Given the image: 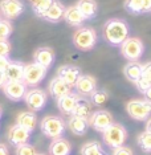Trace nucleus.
I'll return each instance as SVG.
<instances>
[{
    "label": "nucleus",
    "mask_w": 151,
    "mask_h": 155,
    "mask_svg": "<svg viewBox=\"0 0 151 155\" xmlns=\"http://www.w3.org/2000/svg\"><path fill=\"white\" fill-rule=\"evenodd\" d=\"M24 12V4L21 0H2L0 13L7 20H15Z\"/></svg>",
    "instance_id": "9b49d317"
},
{
    "label": "nucleus",
    "mask_w": 151,
    "mask_h": 155,
    "mask_svg": "<svg viewBox=\"0 0 151 155\" xmlns=\"http://www.w3.org/2000/svg\"><path fill=\"white\" fill-rule=\"evenodd\" d=\"M76 5L78 7V9L86 20H92L97 16L98 5L96 0H78Z\"/></svg>",
    "instance_id": "4be33fe9"
},
{
    "label": "nucleus",
    "mask_w": 151,
    "mask_h": 155,
    "mask_svg": "<svg viewBox=\"0 0 151 155\" xmlns=\"http://www.w3.org/2000/svg\"><path fill=\"white\" fill-rule=\"evenodd\" d=\"M73 44L80 51H92L97 44V33L90 27H80L73 35Z\"/></svg>",
    "instance_id": "20e7f679"
},
{
    "label": "nucleus",
    "mask_w": 151,
    "mask_h": 155,
    "mask_svg": "<svg viewBox=\"0 0 151 155\" xmlns=\"http://www.w3.org/2000/svg\"><path fill=\"white\" fill-rule=\"evenodd\" d=\"M28 2H29V3H31V4H34V3H37V2H38V0H28Z\"/></svg>",
    "instance_id": "37998d69"
},
{
    "label": "nucleus",
    "mask_w": 151,
    "mask_h": 155,
    "mask_svg": "<svg viewBox=\"0 0 151 155\" xmlns=\"http://www.w3.org/2000/svg\"><path fill=\"white\" fill-rule=\"evenodd\" d=\"M9 62H11V60L8 57H5V56H0V70L2 72H5V69L8 68Z\"/></svg>",
    "instance_id": "e433bc0d"
},
{
    "label": "nucleus",
    "mask_w": 151,
    "mask_h": 155,
    "mask_svg": "<svg viewBox=\"0 0 151 155\" xmlns=\"http://www.w3.org/2000/svg\"><path fill=\"white\" fill-rule=\"evenodd\" d=\"M92 104L86 100V98H81L77 101L74 109H73V115H77V117H81V118H86L89 119V117L92 115ZM70 114V115H72Z\"/></svg>",
    "instance_id": "bb28decb"
},
{
    "label": "nucleus",
    "mask_w": 151,
    "mask_h": 155,
    "mask_svg": "<svg viewBox=\"0 0 151 155\" xmlns=\"http://www.w3.org/2000/svg\"><path fill=\"white\" fill-rule=\"evenodd\" d=\"M64 13H65V7L62 5L61 2L54 0L53 4L49 7V9L41 16V19H44L45 21L49 23H60L64 19Z\"/></svg>",
    "instance_id": "f3484780"
},
{
    "label": "nucleus",
    "mask_w": 151,
    "mask_h": 155,
    "mask_svg": "<svg viewBox=\"0 0 151 155\" xmlns=\"http://www.w3.org/2000/svg\"><path fill=\"white\" fill-rule=\"evenodd\" d=\"M64 20L69 24L70 27H82V24L85 23V17L81 13V11L78 9L77 5H70L68 8H65L64 13Z\"/></svg>",
    "instance_id": "6ab92c4d"
},
{
    "label": "nucleus",
    "mask_w": 151,
    "mask_h": 155,
    "mask_svg": "<svg viewBox=\"0 0 151 155\" xmlns=\"http://www.w3.org/2000/svg\"><path fill=\"white\" fill-rule=\"evenodd\" d=\"M111 155H134V153H133V150L127 146H119V147L113 149Z\"/></svg>",
    "instance_id": "c9c22d12"
},
{
    "label": "nucleus",
    "mask_w": 151,
    "mask_h": 155,
    "mask_svg": "<svg viewBox=\"0 0 151 155\" xmlns=\"http://www.w3.org/2000/svg\"><path fill=\"white\" fill-rule=\"evenodd\" d=\"M2 114H3V110H2V107H0V118H2Z\"/></svg>",
    "instance_id": "49530a36"
},
{
    "label": "nucleus",
    "mask_w": 151,
    "mask_h": 155,
    "mask_svg": "<svg viewBox=\"0 0 151 155\" xmlns=\"http://www.w3.org/2000/svg\"><path fill=\"white\" fill-rule=\"evenodd\" d=\"M138 144L145 153H151V134L143 131L138 137Z\"/></svg>",
    "instance_id": "2f4dec72"
},
{
    "label": "nucleus",
    "mask_w": 151,
    "mask_h": 155,
    "mask_svg": "<svg viewBox=\"0 0 151 155\" xmlns=\"http://www.w3.org/2000/svg\"><path fill=\"white\" fill-rule=\"evenodd\" d=\"M15 155H36V149L29 143L19 144V146H16Z\"/></svg>",
    "instance_id": "72a5a7b5"
},
{
    "label": "nucleus",
    "mask_w": 151,
    "mask_h": 155,
    "mask_svg": "<svg viewBox=\"0 0 151 155\" xmlns=\"http://www.w3.org/2000/svg\"><path fill=\"white\" fill-rule=\"evenodd\" d=\"M146 131L151 134V118H149L146 122Z\"/></svg>",
    "instance_id": "79ce46f5"
},
{
    "label": "nucleus",
    "mask_w": 151,
    "mask_h": 155,
    "mask_svg": "<svg viewBox=\"0 0 151 155\" xmlns=\"http://www.w3.org/2000/svg\"><path fill=\"white\" fill-rule=\"evenodd\" d=\"M53 2H54V0H38L37 3L32 4V9H33L34 15L38 16V17H41L49 9V7L53 4Z\"/></svg>",
    "instance_id": "c85d7f7f"
},
{
    "label": "nucleus",
    "mask_w": 151,
    "mask_h": 155,
    "mask_svg": "<svg viewBox=\"0 0 151 155\" xmlns=\"http://www.w3.org/2000/svg\"><path fill=\"white\" fill-rule=\"evenodd\" d=\"M13 32V27L9 20L7 19H2L0 20V38L3 40H8L9 36Z\"/></svg>",
    "instance_id": "7c9ffc66"
},
{
    "label": "nucleus",
    "mask_w": 151,
    "mask_h": 155,
    "mask_svg": "<svg viewBox=\"0 0 151 155\" xmlns=\"http://www.w3.org/2000/svg\"><path fill=\"white\" fill-rule=\"evenodd\" d=\"M5 82H7V77H5V73L0 70V89H3V86L5 85Z\"/></svg>",
    "instance_id": "ea45409f"
},
{
    "label": "nucleus",
    "mask_w": 151,
    "mask_h": 155,
    "mask_svg": "<svg viewBox=\"0 0 151 155\" xmlns=\"http://www.w3.org/2000/svg\"><path fill=\"white\" fill-rule=\"evenodd\" d=\"M136 87L139 91L145 93V91L151 86V61H147L146 64H143V69H142V76L140 78L135 82Z\"/></svg>",
    "instance_id": "a878e982"
},
{
    "label": "nucleus",
    "mask_w": 151,
    "mask_h": 155,
    "mask_svg": "<svg viewBox=\"0 0 151 155\" xmlns=\"http://www.w3.org/2000/svg\"><path fill=\"white\" fill-rule=\"evenodd\" d=\"M36 155H47V154H43V153H36Z\"/></svg>",
    "instance_id": "a18cd8bd"
},
{
    "label": "nucleus",
    "mask_w": 151,
    "mask_h": 155,
    "mask_svg": "<svg viewBox=\"0 0 151 155\" xmlns=\"http://www.w3.org/2000/svg\"><path fill=\"white\" fill-rule=\"evenodd\" d=\"M45 76H47V68L41 66L37 62H31L27 64L24 68V76H23V81L27 86H37L41 82Z\"/></svg>",
    "instance_id": "0eeeda50"
},
{
    "label": "nucleus",
    "mask_w": 151,
    "mask_h": 155,
    "mask_svg": "<svg viewBox=\"0 0 151 155\" xmlns=\"http://www.w3.org/2000/svg\"><path fill=\"white\" fill-rule=\"evenodd\" d=\"M0 155H9L8 146L4 143H0Z\"/></svg>",
    "instance_id": "58836bf2"
},
{
    "label": "nucleus",
    "mask_w": 151,
    "mask_h": 155,
    "mask_svg": "<svg viewBox=\"0 0 151 155\" xmlns=\"http://www.w3.org/2000/svg\"><path fill=\"white\" fill-rule=\"evenodd\" d=\"M81 76V70L74 65H62L57 69V77H60L64 82H66L70 87H74L76 81Z\"/></svg>",
    "instance_id": "4468645a"
},
{
    "label": "nucleus",
    "mask_w": 151,
    "mask_h": 155,
    "mask_svg": "<svg viewBox=\"0 0 151 155\" xmlns=\"http://www.w3.org/2000/svg\"><path fill=\"white\" fill-rule=\"evenodd\" d=\"M102 146L100 142L97 140H92V142H87L81 147V155H97L100 153H102Z\"/></svg>",
    "instance_id": "cd10ccee"
},
{
    "label": "nucleus",
    "mask_w": 151,
    "mask_h": 155,
    "mask_svg": "<svg viewBox=\"0 0 151 155\" xmlns=\"http://www.w3.org/2000/svg\"><path fill=\"white\" fill-rule=\"evenodd\" d=\"M126 111L135 121H147L151 115V102L145 100H131L126 104Z\"/></svg>",
    "instance_id": "39448f33"
},
{
    "label": "nucleus",
    "mask_w": 151,
    "mask_h": 155,
    "mask_svg": "<svg viewBox=\"0 0 151 155\" xmlns=\"http://www.w3.org/2000/svg\"><path fill=\"white\" fill-rule=\"evenodd\" d=\"M142 69H143V64H140L138 61H129L123 68V74L129 81L135 84L142 76Z\"/></svg>",
    "instance_id": "5701e85b"
},
{
    "label": "nucleus",
    "mask_w": 151,
    "mask_h": 155,
    "mask_svg": "<svg viewBox=\"0 0 151 155\" xmlns=\"http://www.w3.org/2000/svg\"><path fill=\"white\" fill-rule=\"evenodd\" d=\"M97 155H106V154H105V151H102V153H100V154H97Z\"/></svg>",
    "instance_id": "c03bdc74"
},
{
    "label": "nucleus",
    "mask_w": 151,
    "mask_h": 155,
    "mask_svg": "<svg viewBox=\"0 0 151 155\" xmlns=\"http://www.w3.org/2000/svg\"><path fill=\"white\" fill-rule=\"evenodd\" d=\"M48 96L44 90L41 89H31L27 91L24 101H25L27 106L31 109V111H40L43 110L47 105Z\"/></svg>",
    "instance_id": "1a4fd4ad"
},
{
    "label": "nucleus",
    "mask_w": 151,
    "mask_h": 155,
    "mask_svg": "<svg viewBox=\"0 0 151 155\" xmlns=\"http://www.w3.org/2000/svg\"><path fill=\"white\" fill-rule=\"evenodd\" d=\"M11 44H9L8 40H3V38H0V56H5V57H8L9 53H11Z\"/></svg>",
    "instance_id": "f704fd0d"
},
{
    "label": "nucleus",
    "mask_w": 151,
    "mask_h": 155,
    "mask_svg": "<svg viewBox=\"0 0 151 155\" xmlns=\"http://www.w3.org/2000/svg\"><path fill=\"white\" fill-rule=\"evenodd\" d=\"M74 87L77 94L84 97H90L93 91L97 90V80L90 74H81L76 81Z\"/></svg>",
    "instance_id": "ddd939ff"
},
{
    "label": "nucleus",
    "mask_w": 151,
    "mask_h": 155,
    "mask_svg": "<svg viewBox=\"0 0 151 155\" xmlns=\"http://www.w3.org/2000/svg\"><path fill=\"white\" fill-rule=\"evenodd\" d=\"M72 144L65 138H56L49 144V154L51 155H70Z\"/></svg>",
    "instance_id": "412c9836"
},
{
    "label": "nucleus",
    "mask_w": 151,
    "mask_h": 155,
    "mask_svg": "<svg viewBox=\"0 0 151 155\" xmlns=\"http://www.w3.org/2000/svg\"><path fill=\"white\" fill-rule=\"evenodd\" d=\"M90 98H92V102L96 106H103L109 100V94L105 90H96V91H93Z\"/></svg>",
    "instance_id": "473e14b6"
},
{
    "label": "nucleus",
    "mask_w": 151,
    "mask_h": 155,
    "mask_svg": "<svg viewBox=\"0 0 151 155\" xmlns=\"http://www.w3.org/2000/svg\"><path fill=\"white\" fill-rule=\"evenodd\" d=\"M149 12H151V0H143L142 13H149Z\"/></svg>",
    "instance_id": "4c0bfd02"
},
{
    "label": "nucleus",
    "mask_w": 151,
    "mask_h": 155,
    "mask_svg": "<svg viewBox=\"0 0 151 155\" xmlns=\"http://www.w3.org/2000/svg\"><path fill=\"white\" fill-rule=\"evenodd\" d=\"M0 20H2V13H0Z\"/></svg>",
    "instance_id": "de8ad7c7"
},
{
    "label": "nucleus",
    "mask_w": 151,
    "mask_h": 155,
    "mask_svg": "<svg viewBox=\"0 0 151 155\" xmlns=\"http://www.w3.org/2000/svg\"><path fill=\"white\" fill-rule=\"evenodd\" d=\"M143 94H145V98H146V100L151 102V86H150L149 89H147V90H146Z\"/></svg>",
    "instance_id": "a19ab883"
},
{
    "label": "nucleus",
    "mask_w": 151,
    "mask_h": 155,
    "mask_svg": "<svg viewBox=\"0 0 151 155\" xmlns=\"http://www.w3.org/2000/svg\"><path fill=\"white\" fill-rule=\"evenodd\" d=\"M48 91L53 98L58 100L60 97H62V96H65V94L70 93V91H72V87H70L66 82H64L60 77L56 76L54 78H52V81L49 82Z\"/></svg>",
    "instance_id": "a211bd4d"
},
{
    "label": "nucleus",
    "mask_w": 151,
    "mask_h": 155,
    "mask_svg": "<svg viewBox=\"0 0 151 155\" xmlns=\"http://www.w3.org/2000/svg\"><path fill=\"white\" fill-rule=\"evenodd\" d=\"M121 54L129 61H138L145 52L142 40L136 37H127L121 45Z\"/></svg>",
    "instance_id": "423d86ee"
},
{
    "label": "nucleus",
    "mask_w": 151,
    "mask_h": 155,
    "mask_svg": "<svg viewBox=\"0 0 151 155\" xmlns=\"http://www.w3.org/2000/svg\"><path fill=\"white\" fill-rule=\"evenodd\" d=\"M40 129L45 137L56 139L64 134L66 129V122L58 115H47L41 119Z\"/></svg>",
    "instance_id": "7ed1b4c3"
},
{
    "label": "nucleus",
    "mask_w": 151,
    "mask_h": 155,
    "mask_svg": "<svg viewBox=\"0 0 151 155\" xmlns=\"http://www.w3.org/2000/svg\"><path fill=\"white\" fill-rule=\"evenodd\" d=\"M129 24L123 19H110L103 25V37L113 47H119L129 37Z\"/></svg>",
    "instance_id": "f257e3e1"
},
{
    "label": "nucleus",
    "mask_w": 151,
    "mask_h": 155,
    "mask_svg": "<svg viewBox=\"0 0 151 155\" xmlns=\"http://www.w3.org/2000/svg\"><path fill=\"white\" fill-rule=\"evenodd\" d=\"M87 121H89V126H92L96 131L103 133V130H106L114 122V118L111 113L107 110H97L92 113Z\"/></svg>",
    "instance_id": "6e6552de"
},
{
    "label": "nucleus",
    "mask_w": 151,
    "mask_h": 155,
    "mask_svg": "<svg viewBox=\"0 0 151 155\" xmlns=\"http://www.w3.org/2000/svg\"><path fill=\"white\" fill-rule=\"evenodd\" d=\"M101 134H102L105 144H106L107 147H110V149L123 146L126 139H127V131H126L125 126L121 125V123H117V122H113Z\"/></svg>",
    "instance_id": "f03ea898"
},
{
    "label": "nucleus",
    "mask_w": 151,
    "mask_h": 155,
    "mask_svg": "<svg viewBox=\"0 0 151 155\" xmlns=\"http://www.w3.org/2000/svg\"><path fill=\"white\" fill-rule=\"evenodd\" d=\"M24 68L25 65L20 61H11L8 68L5 69V77L7 81H23L24 76Z\"/></svg>",
    "instance_id": "b1692460"
},
{
    "label": "nucleus",
    "mask_w": 151,
    "mask_h": 155,
    "mask_svg": "<svg viewBox=\"0 0 151 155\" xmlns=\"http://www.w3.org/2000/svg\"><path fill=\"white\" fill-rule=\"evenodd\" d=\"M125 9L133 15H139L143 9V0H125Z\"/></svg>",
    "instance_id": "c756f323"
},
{
    "label": "nucleus",
    "mask_w": 151,
    "mask_h": 155,
    "mask_svg": "<svg viewBox=\"0 0 151 155\" xmlns=\"http://www.w3.org/2000/svg\"><path fill=\"white\" fill-rule=\"evenodd\" d=\"M27 91V85L24 81H7L5 85L3 86V93L5 94V97L15 102L24 100Z\"/></svg>",
    "instance_id": "9d476101"
},
{
    "label": "nucleus",
    "mask_w": 151,
    "mask_h": 155,
    "mask_svg": "<svg viewBox=\"0 0 151 155\" xmlns=\"http://www.w3.org/2000/svg\"><path fill=\"white\" fill-rule=\"evenodd\" d=\"M33 61L40 64L44 68H51L52 64L54 61V52L53 49L48 48V47H41L37 48L33 53Z\"/></svg>",
    "instance_id": "dca6fc26"
},
{
    "label": "nucleus",
    "mask_w": 151,
    "mask_h": 155,
    "mask_svg": "<svg viewBox=\"0 0 151 155\" xmlns=\"http://www.w3.org/2000/svg\"><path fill=\"white\" fill-rule=\"evenodd\" d=\"M66 127L76 135H84L89 127V121L86 118H81L72 114L66 121Z\"/></svg>",
    "instance_id": "aec40b11"
},
{
    "label": "nucleus",
    "mask_w": 151,
    "mask_h": 155,
    "mask_svg": "<svg viewBox=\"0 0 151 155\" xmlns=\"http://www.w3.org/2000/svg\"><path fill=\"white\" fill-rule=\"evenodd\" d=\"M16 123H19L20 126L25 127L29 131H33L37 125V117L34 111H21L16 117Z\"/></svg>",
    "instance_id": "393cba45"
},
{
    "label": "nucleus",
    "mask_w": 151,
    "mask_h": 155,
    "mask_svg": "<svg viewBox=\"0 0 151 155\" xmlns=\"http://www.w3.org/2000/svg\"><path fill=\"white\" fill-rule=\"evenodd\" d=\"M80 94H77L76 91H70V93L65 94V96L60 97L57 100V107L58 110L65 115H70L73 113V109H74L77 101L80 100Z\"/></svg>",
    "instance_id": "2eb2a0df"
},
{
    "label": "nucleus",
    "mask_w": 151,
    "mask_h": 155,
    "mask_svg": "<svg viewBox=\"0 0 151 155\" xmlns=\"http://www.w3.org/2000/svg\"><path fill=\"white\" fill-rule=\"evenodd\" d=\"M31 133L32 131L20 126L19 123H15V125H12L9 127L8 133H7V139L13 146H19V144L28 143V140L31 138Z\"/></svg>",
    "instance_id": "f8f14e48"
}]
</instances>
